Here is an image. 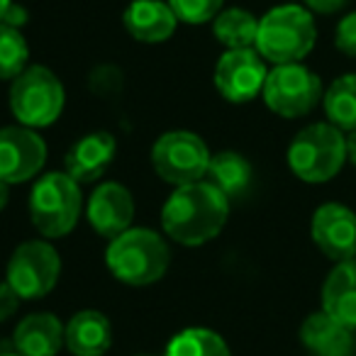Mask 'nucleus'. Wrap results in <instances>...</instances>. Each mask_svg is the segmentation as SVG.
<instances>
[{"mask_svg":"<svg viewBox=\"0 0 356 356\" xmlns=\"http://www.w3.org/2000/svg\"><path fill=\"white\" fill-rule=\"evenodd\" d=\"M124 30L129 37L144 44L166 42L176 32L178 17L163 0H132L122 15Z\"/></svg>","mask_w":356,"mask_h":356,"instance_id":"nucleus-16","label":"nucleus"},{"mask_svg":"<svg viewBox=\"0 0 356 356\" xmlns=\"http://www.w3.org/2000/svg\"><path fill=\"white\" fill-rule=\"evenodd\" d=\"M171 10L181 22L188 25H203L220 15L225 0H166Z\"/></svg>","mask_w":356,"mask_h":356,"instance_id":"nucleus-25","label":"nucleus"},{"mask_svg":"<svg viewBox=\"0 0 356 356\" xmlns=\"http://www.w3.org/2000/svg\"><path fill=\"white\" fill-rule=\"evenodd\" d=\"M208 144L193 132L173 129L154 142L152 147V166L161 181L171 186H188L195 181H205L210 166Z\"/></svg>","mask_w":356,"mask_h":356,"instance_id":"nucleus-7","label":"nucleus"},{"mask_svg":"<svg viewBox=\"0 0 356 356\" xmlns=\"http://www.w3.org/2000/svg\"><path fill=\"white\" fill-rule=\"evenodd\" d=\"M317 40V27L310 10L300 6H278L259 20V35L254 49L278 64H298L312 51Z\"/></svg>","mask_w":356,"mask_h":356,"instance_id":"nucleus-3","label":"nucleus"},{"mask_svg":"<svg viewBox=\"0 0 356 356\" xmlns=\"http://www.w3.org/2000/svg\"><path fill=\"white\" fill-rule=\"evenodd\" d=\"M83 208L79 181L66 171H51L37 178L30 193V220L47 239L66 237L76 227Z\"/></svg>","mask_w":356,"mask_h":356,"instance_id":"nucleus-5","label":"nucleus"},{"mask_svg":"<svg viewBox=\"0 0 356 356\" xmlns=\"http://www.w3.org/2000/svg\"><path fill=\"white\" fill-rule=\"evenodd\" d=\"M322 310L356 330V257L337 261L322 286Z\"/></svg>","mask_w":356,"mask_h":356,"instance_id":"nucleus-19","label":"nucleus"},{"mask_svg":"<svg viewBox=\"0 0 356 356\" xmlns=\"http://www.w3.org/2000/svg\"><path fill=\"white\" fill-rule=\"evenodd\" d=\"M325 115L334 127L356 129V74H344L332 81V86L322 95Z\"/></svg>","mask_w":356,"mask_h":356,"instance_id":"nucleus-22","label":"nucleus"},{"mask_svg":"<svg viewBox=\"0 0 356 356\" xmlns=\"http://www.w3.org/2000/svg\"><path fill=\"white\" fill-rule=\"evenodd\" d=\"M0 356H20V354H0Z\"/></svg>","mask_w":356,"mask_h":356,"instance_id":"nucleus-32","label":"nucleus"},{"mask_svg":"<svg viewBox=\"0 0 356 356\" xmlns=\"http://www.w3.org/2000/svg\"><path fill=\"white\" fill-rule=\"evenodd\" d=\"M300 341L310 356H354L356 337L354 330L341 325L325 310L312 312L300 327Z\"/></svg>","mask_w":356,"mask_h":356,"instance_id":"nucleus-15","label":"nucleus"},{"mask_svg":"<svg viewBox=\"0 0 356 356\" xmlns=\"http://www.w3.org/2000/svg\"><path fill=\"white\" fill-rule=\"evenodd\" d=\"M66 90L59 76L47 66H27L10 86V110L30 129L49 127L64 113Z\"/></svg>","mask_w":356,"mask_h":356,"instance_id":"nucleus-6","label":"nucleus"},{"mask_svg":"<svg viewBox=\"0 0 356 356\" xmlns=\"http://www.w3.org/2000/svg\"><path fill=\"white\" fill-rule=\"evenodd\" d=\"M266 59L257 49H227L215 66V88L229 103H249L266 83Z\"/></svg>","mask_w":356,"mask_h":356,"instance_id":"nucleus-10","label":"nucleus"},{"mask_svg":"<svg viewBox=\"0 0 356 356\" xmlns=\"http://www.w3.org/2000/svg\"><path fill=\"white\" fill-rule=\"evenodd\" d=\"M229 218V198L210 181L178 186L161 208L166 237L184 247H200L215 239Z\"/></svg>","mask_w":356,"mask_h":356,"instance_id":"nucleus-1","label":"nucleus"},{"mask_svg":"<svg viewBox=\"0 0 356 356\" xmlns=\"http://www.w3.org/2000/svg\"><path fill=\"white\" fill-rule=\"evenodd\" d=\"M252 163L237 152H220L210 159V166H208V176L205 181L215 186L218 191H222L229 200L239 198L249 191L252 186Z\"/></svg>","mask_w":356,"mask_h":356,"instance_id":"nucleus-20","label":"nucleus"},{"mask_svg":"<svg viewBox=\"0 0 356 356\" xmlns=\"http://www.w3.org/2000/svg\"><path fill=\"white\" fill-rule=\"evenodd\" d=\"M105 264L118 281L142 288L166 276L171 252L161 234H156L154 229L129 227L120 237L110 239Z\"/></svg>","mask_w":356,"mask_h":356,"instance_id":"nucleus-2","label":"nucleus"},{"mask_svg":"<svg viewBox=\"0 0 356 356\" xmlns=\"http://www.w3.org/2000/svg\"><path fill=\"white\" fill-rule=\"evenodd\" d=\"M346 163V137L332 122L302 127L288 147V166L305 184H327Z\"/></svg>","mask_w":356,"mask_h":356,"instance_id":"nucleus-4","label":"nucleus"},{"mask_svg":"<svg viewBox=\"0 0 356 356\" xmlns=\"http://www.w3.org/2000/svg\"><path fill=\"white\" fill-rule=\"evenodd\" d=\"M61 257L47 239H30L22 242L13 252L6 268V281L20 300H40L49 296L51 288L59 283Z\"/></svg>","mask_w":356,"mask_h":356,"instance_id":"nucleus-8","label":"nucleus"},{"mask_svg":"<svg viewBox=\"0 0 356 356\" xmlns=\"http://www.w3.org/2000/svg\"><path fill=\"white\" fill-rule=\"evenodd\" d=\"M346 161H351L356 166V129L346 137Z\"/></svg>","mask_w":356,"mask_h":356,"instance_id":"nucleus-29","label":"nucleus"},{"mask_svg":"<svg viewBox=\"0 0 356 356\" xmlns=\"http://www.w3.org/2000/svg\"><path fill=\"white\" fill-rule=\"evenodd\" d=\"M213 32L225 49H254L259 20L249 10L229 8V10H220V15L213 20Z\"/></svg>","mask_w":356,"mask_h":356,"instance_id":"nucleus-21","label":"nucleus"},{"mask_svg":"<svg viewBox=\"0 0 356 356\" xmlns=\"http://www.w3.org/2000/svg\"><path fill=\"white\" fill-rule=\"evenodd\" d=\"M349 0H305L307 10L320 13V15H332V13H339Z\"/></svg>","mask_w":356,"mask_h":356,"instance_id":"nucleus-28","label":"nucleus"},{"mask_svg":"<svg viewBox=\"0 0 356 356\" xmlns=\"http://www.w3.org/2000/svg\"><path fill=\"white\" fill-rule=\"evenodd\" d=\"M66 349L74 356H103L113 346V325L98 310H81L66 322Z\"/></svg>","mask_w":356,"mask_h":356,"instance_id":"nucleus-18","label":"nucleus"},{"mask_svg":"<svg viewBox=\"0 0 356 356\" xmlns=\"http://www.w3.org/2000/svg\"><path fill=\"white\" fill-rule=\"evenodd\" d=\"M88 225L105 239H115L127 232L134 220V198L122 184L105 181L95 186L86 205Z\"/></svg>","mask_w":356,"mask_h":356,"instance_id":"nucleus-13","label":"nucleus"},{"mask_svg":"<svg viewBox=\"0 0 356 356\" xmlns=\"http://www.w3.org/2000/svg\"><path fill=\"white\" fill-rule=\"evenodd\" d=\"M8 200H10V184H8V181H3V178H0V210L6 208Z\"/></svg>","mask_w":356,"mask_h":356,"instance_id":"nucleus-30","label":"nucleus"},{"mask_svg":"<svg viewBox=\"0 0 356 356\" xmlns=\"http://www.w3.org/2000/svg\"><path fill=\"white\" fill-rule=\"evenodd\" d=\"M20 307V296L13 291L10 283H0V322L10 320Z\"/></svg>","mask_w":356,"mask_h":356,"instance_id":"nucleus-27","label":"nucleus"},{"mask_svg":"<svg viewBox=\"0 0 356 356\" xmlns=\"http://www.w3.org/2000/svg\"><path fill=\"white\" fill-rule=\"evenodd\" d=\"M163 356H232L229 346L218 332L205 327H191L178 332L166 346Z\"/></svg>","mask_w":356,"mask_h":356,"instance_id":"nucleus-23","label":"nucleus"},{"mask_svg":"<svg viewBox=\"0 0 356 356\" xmlns=\"http://www.w3.org/2000/svg\"><path fill=\"white\" fill-rule=\"evenodd\" d=\"M310 234L317 249L332 261H346L356 257V215L346 205H320L312 215Z\"/></svg>","mask_w":356,"mask_h":356,"instance_id":"nucleus-12","label":"nucleus"},{"mask_svg":"<svg viewBox=\"0 0 356 356\" xmlns=\"http://www.w3.org/2000/svg\"><path fill=\"white\" fill-rule=\"evenodd\" d=\"M30 61V47L20 27L0 25V79L13 81L27 69Z\"/></svg>","mask_w":356,"mask_h":356,"instance_id":"nucleus-24","label":"nucleus"},{"mask_svg":"<svg viewBox=\"0 0 356 356\" xmlns=\"http://www.w3.org/2000/svg\"><path fill=\"white\" fill-rule=\"evenodd\" d=\"M118 142L110 132L83 134L66 152V173L79 184H93L113 163Z\"/></svg>","mask_w":356,"mask_h":356,"instance_id":"nucleus-14","label":"nucleus"},{"mask_svg":"<svg viewBox=\"0 0 356 356\" xmlns=\"http://www.w3.org/2000/svg\"><path fill=\"white\" fill-rule=\"evenodd\" d=\"M10 8H13V0H0V25H3V20H6Z\"/></svg>","mask_w":356,"mask_h":356,"instance_id":"nucleus-31","label":"nucleus"},{"mask_svg":"<svg viewBox=\"0 0 356 356\" xmlns=\"http://www.w3.org/2000/svg\"><path fill=\"white\" fill-rule=\"evenodd\" d=\"M334 44L341 54L356 59V13H349L346 17H341L334 32Z\"/></svg>","mask_w":356,"mask_h":356,"instance_id":"nucleus-26","label":"nucleus"},{"mask_svg":"<svg viewBox=\"0 0 356 356\" xmlns=\"http://www.w3.org/2000/svg\"><path fill=\"white\" fill-rule=\"evenodd\" d=\"M264 103L281 118H302L322 100V81L307 66L278 64L268 71L264 83Z\"/></svg>","mask_w":356,"mask_h":356,"instance_id":"nucleus-9","label":"nucleus"},{"mask_svg":"<svg viewBox=\"0 0 356 356\" xmlns=\"http://www.w3.org/2000/svg\"><path fill=\"white\" fill-rule=\"evenodd\" d=\"M47 161V144L25 124L0 129V178L8 184H25L42 171Z\"/></svg>","mask_w":356,"mask_h":356,"instance_id":"nucleus-11","label":"nucleus"},{"mask_svg":"<svg viewBox=\"0 0 356 356\" xmlns=\"http://www.w3.org/2000/svg\"><path fill=\"white\" fill-rule=\"evenodd\" d=\"M142 356H149V354H142Z\"/></svg>","mask_w":356,"mask_h":356,"instance_id":"nucleus-33","label":"nucleus"},{"mask_svg":"<svg viewBox=\"0 0 356 356\" xmlns=\"http://www.w3.org/2000/svg\"><path fill=\"white\" fill-rule=\"evenodd\" d=\"M66 327L51 312H32L17 322L13 332V344L20 356H56L64 339Z\"/></svg>","mask_w":356,"mask_h":356,"instance_id":"nucleus-17","label":"nucleus"}]
</instances>
